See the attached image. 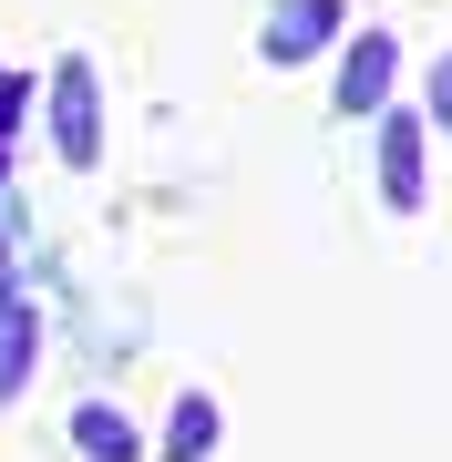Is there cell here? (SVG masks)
<instances>
[{"instance_id": "1", "label": "cell", "mask_w": 452, "mask_h": 462, "mask_svg": "<svg viewBox=\"0 0 452 462\" xmlns=\"http://www.w3.org/2000/svg\"><path fill=\"white\" fill-rule=\"evenodd\" d=\"M51 144H62V165H93V154H103V103H93V72L83 62L51 72Z\"/></svg>"}, {"instance_id": "2", "label": "cell", "mask_w": 452, "mask_h": 462, "mask_svg": "<svg viewBox=\"0 0 452 462\" xmlns=\"http://www.w3.org/2000/svg\"><path fill=\"white\" fill-rule=\"evenodd\" d=\"M329 32H339V0H278V21H268V62H309Z\"/></svg>"}, {"instance_id": "3", "label": "cell", "mask_w": 452, "mask_h": 462, "mask_svg": "<svg viewBox=\"0 0 452 462\" xmlns=\"http://www.w3.org/2000/svg\"><path fill=\"white\" fill-rule=\"evenodd\" d=\"M339 103H350V114H381V103H391V42H381V32H360V42H350Z\"/></svg>"}, {"instance_id": "4", "label": "cell", "mask_w": 452, "mask_h": 462, "mask_svg": "<svg viewBox=\"0 0 452 462\" xmlns=\"http://www.w3.org/2000/svg\"><path fill=\"white\" fill-rule=\"evenodd\" d=\"M381 185H391L401 206H421V124H411V114L381 124Z\"/></svg>"}, {"instance_id": "5", "label": "cell", "mask_w": 452, "mask_h": 462, "mask_svg": "<svg viewBox=\"0 0 452 462\" xmlns=\"http://www.w3.org/2000/svg\"><path fill=\"white\" fill-rule=\"evenodd\" d=\"M21 360H32V309H0V391H21Z\"/></svg>"}, {"instance_id": "6", "label": "cell", "mask_w": 452, "mask_h": 462, "mask_svg": "<svg viewBox=\"0 0 452 462\" xmlns=\"http://www.w3.org/2000/svg\"><path fill=\"white\" fill-rule=\"evenodd\" d=\"M72 431H83V442H93L103 462H124V452H134V431H124L114 411H83V421H72Z\"/></svg>"}, {"instance_id": "7", "label": "cell", "mask_w": 452, "mask_h": 462, "mask_svg": "<svg viewBox=\"0 0 452 462\" xmlns=\"http://www.w3.org/2000/svg\"><path fill=\"white\" fill-rule=\"evenodd\" d=\"M206 431H217V411H206V401H185V421H175V462H196Z\"/></svg>"}, {"instance_id": "8", "label": "cell", "mask_w": 452, "mask_h": 462, "mask_svg": "<svg viewBox=\"0 0 452 462\" xmlns=\"http://www.w3.org/2000/svg\"><path fill=\"white\" fill-rule=\"evenodd\" d=\"M432 114L452 124V51H442V72H432Z\"/></svg>"}]
</instances>
